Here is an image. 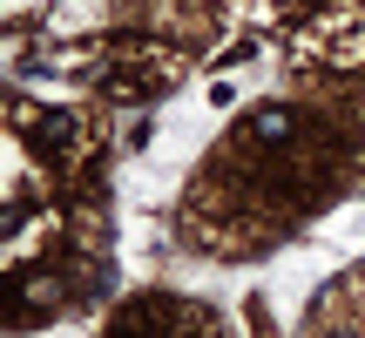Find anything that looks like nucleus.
I'll return each instance as SVG.
<instances>
[{"instance_id": "nucleus-1", "label": "nucleus", "mask_w": 365, "mask_h": 338, "mask_svg": "<svg viewBox=\"0 0 365 338\" xmlns=\"http://www.w3.org/2000/svg\"><path fill=\"white\" fill-rule=\"evenodd\" d=\"M339 338H352V332H339Z\"/></svg>"}]
</instances>
